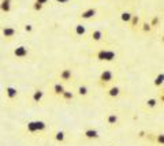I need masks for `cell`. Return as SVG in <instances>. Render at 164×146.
<instances>
[{
    "label": "cell",
    "instance_id": "1",
    "mask_svg": "<svg viewBox=\"0 0 164 146\" xmlns=\"http://www.w3.org/2000/svg\"><path fill=\"white\" fill-rule=\"evenodd\" d=\"M97 57L100 60H112L115 57V53L111 51H100L97 55Z\"/></svg>",
    "mask_w": 164,
    "mask_h": 146
},
{
    "label": "cell",
    "instance_id": "2",
    "mask_svg": "<svg viewBox=\"0 0 164 146\" xmlns=\"http://www.w3.org/2000/svg\"><path fill=\"white\" fill-rule=\"evenodd\" d=\"M112 78H113V74L110 70H104V71L101 72V75H100V79H101L103 82H111Z\"/></svg>",
    "mask_w": 164,
    "mask_h": 146
},
{
    "label": "cell",
    "instance_id": "3",
    "mask_svg": "<svg viewBox=\"0 0 164 146\" xmlns=\"http://www.w3.org/2000/svg\"><path fill=\"white\" fill-rule=\"evenodd\" d=\"M14 55L17 57H25V56H27V48L26 47H18L17 49L14 51Z\"/></svg>",
    "mask_w": 164,
    "mask_h": 146
},
{
    "label": "cell",
    "instance_id": "4",
    "mask_svg": "<svg viewBox=\"0 0 164 146\" xmlns=\"http://www.w3.org/2000/svg\"><path fill=\"white\" fill-rule=\"evenodd\" d=\"M6 94H7V97L8 99H15L17 96H18V90L15 89V87H11V86H8V87H6Z\"/></svg>",
    "mask_w": 164,
    "mask_h": 146
},
{
    "label": "cell",
    "instance_id": "5",
    "mask_svg": "<svg viewBox=\"0 0 164 146\" xmlns=\"http://www.w3.org/2000/svg\"><path fill=\"white\" fill-rule=\"evenodd\" d=\"M94 15H96V10L94 8H89V10H86L85 12L81 14V18L82 19H89V18H93Z\"/></svg>",
    "mask_w": 164,
    "mask_h": 146
},
{
    "label": "cell",
    "instance_id": "6",
    "mask_svg": "<svg viewBox=\"0 0 164 146\" xmlns=\"http://www.w3.org/2000/svg\"><path fill=\"white\" fill-rule=\"evenodd\" d=\"M3 36L4 37H14L15 36V29L14 27H10V26H7V27H4L3 29Z\"/></svg>",
    "mask_w": 164,
    "mask_h": 146
},
{
    "label": "cell",
    "instance_id": "7",
    "mask_svg": "<svg viewBox=\"0 0 164 146\" xmlns=\"http://www.w3.org/2000/svg\"><path fill=\"white\" fill-rule=\"evenodd\" d=\"M70 78H71V70H62V72H60V79L62 81H69Z\"/></svg>",
    "mask_w": 164,
    "mask_h": 146
},
{
    "label": "cell",
    "instance_id": "8",
    "mask_svg": "<svg viewBox=\"0 0 164 146\" xmlns=\"http://www.w3.org/2000/svg\"><path fill=\"white\" fill-rule=\"evenodd\" d=\"M85 137L89 138V139H96V138H98V132L96 130H86L85 131Z\"/></svg>",
    "mask_w": 164,
    "mask_h": 146
},
{
    "label": "cell",
    "instance_id": "9",
    "mask_svg": "<svg viewBox=\"0 0 164 146\" xmlns=\"http://www.w3.org/2000/svg\"><path fill=\"white\" fill-rule=\"evenodd\" d=\"M11 0H3L2 2V4H0V8L3 10V11H6V12H8L10 10H11Z\"/></svg>",
    "mask_w": 164,
    "mask_h": 146
},
{
    "label": "cell",
    "instance_id": "10",
    "mask_svg": "<svg viewBox=\"0 0 164 146\" xmlns=\"http://www.w3.org/2000/svg\"><path fill=\"white\" fill-rule=\"evenodd\" d=\"M42 96H44V92H41V90H36L34 92V94H33V101L34 102H40L42 99Z\"/></svg>",
    "mask_w": 164,
    "mask_h": 146
},
{
    "label": "cell",
    "instance_id": "11",
    "mask_svg": "<svg viewBox=\"0 0 164 146\" xmlns=\"http://www.w3.org/2000/svg\"><path fill=\"white\" fill-rule=\"evenodd\" d=\"M54 92H55V94L62 96V93L64 92V86H63L62 84H55V86H54Z\"/></svg>",
    "mask_w": 164,
    "mask_h": 146
},
{
    "label": "cell",
    "instance_id": "12",
    "mask_svg": "<svg viewBox=\"0 0 164 146\" xmlns=\"http://www.w3.org/2000/svg\"><path fill=\"white\" fill-rule=\"evenodd\" d=\"M85 32H86L85 26H82V25H77V26H75V33H77V36H84Z\"/></svg>",
    "mask_w": 164,
    "mask_h": 146
},
{
    "label": "cell",
    "instance_id": "13",
    "mask_svg": "<svg viewBox=\"0 0 164 146\" xmlns=\"http://www.w3.org/2000/svg\"><path fill=\"white\" fill-rule=\"evenodd\" d=\"M119 93H120V89L118 86H115V87H111L108 94H110L111 97H116V96H119Z\"/></svg>",
    "mask_w": 164,
    "mask_h": 146
},
{
    "label": "cell",
    "instance_id": "14",
    "mask_svg": "<svg viewBox=\"0 0 164 146\" xmlns=\"http://www.w3.org/2000/svg\"><path fill=\"white\" fill-rule=\"evenodd\" d=\"M103 37V33L100 32V30H96V32H93L92 33V38L94 40V41H100Z\"/></svg>",
    "mask_w": 164,
    "mask_h": 146
},
{
    "label": "cell",
    "instance_id": "15",
    "mask_svg": "<svg viewBox=\"0 0 164 146\" xmlns=\"http://www.w3.org/2000/svg\"><path fill=\"white\" fill-rule=\"evenodd\" d=\"M64 132L63 131H57L56 132V135H55V139L57 141V142H63V141H64Z\"/></svg>",
    "mask_w": 164,
    "mask_h": 146
},
{
    "label": "cell",
    "instance_id": "16",
    "mask_svg": "<svg viewBox=\"0 0 164 146\" xmlns=\"http://www.w3.org/2000/svg\"><path fill=\"white\" fill-rule=\"evenodd\" d=\"M107 122H108V124H115V123L118 122V116L112 113V115H110V116H108Z\"/></svg>",
    "mask_w": 164,
    "mask_h": 146
},
{
    "label": "cell",
    "instance_id": "17",
    "mask_svg": "<svg viewBox=\"0 0 164 146\" xmlns=\"http://www.w3.org/2000/svg\"><path fill=\"white\" fill-rule=\"evenodd\" d=\"M131 18H133V15H131L130 12H123L122 14V21L123 22H130Z\"/></svg>",
    "mask_w": 164,
    "mask_h": 146
},
{
    "label": "cell",
    "instance_id": "18",
    "mask_svg": "<svg viewBox=\"0 0 164 146\" xmlns=\"http://www.w3.org/2000/svg\"><path fill=\"white\" fill-rule=\"evenodd\" d=\"M62 96H63V99L64 100H71L73 99V93L71 92H66L64 90V92L62 93Z\"/></svg>",
    "mask_w": 164,
    "mask_h": 146
},
{
    "label": "cell",
    "instance_id": "19",
    "mask_svg": "<svg viewBox=\"0 0 164 146\" xmlns=\"http://www.w3.org/2000/svg\"><path fill=\"white\" fill-rule=\"evenodd\" d=\"M78 93H79L81 96H86L88 94V87L86 86H81L79 89H78Z\"/></svg>",
    "mask_w": 164,
    "mask_h": 146
},
{
    "label": "cell",
    "instance_id": "20",
    "mask_svg": "<svg viewBox=\"0 0 164 146\" xmlns=\"http://www.w3.org/2000/svg\"><path fill=\"white\" fill-rule=\"evenodd\" d=\"M163 79H164V75H163V74H160L157 78H156V81H155L156 86H159V85H161V84H163Z\"/></svg>",
    "mask_w": 164,
    "mask_h": 146
},
{
    "label": "cell",
    "instance_id": "21",
    "mask_svg": "<svg viewBox=\"0 0 164 146\" xmlns=\"http://www.w3.org/2000/svg\"><path fill=\"white\" fill-rule=\"evenodd\" d=\"M156 102H157V101H156L155 99H150V100H148V101H146V105H148L149 108H153L156 105Z\"/></svg>",
    "mask_w": 164,
    "mask_h": 146
},
{
    "label": "cell",
    "instance_id": "22",
    "mask_svg": "<svg viewBox=\"0 0 164 146\" xmlns=\"http://www.w3.org/2000/svg\"><path fill=\"white\" fill-rule=\"evenodd\" d=\"M42 8V6H41V4H40V3H37V2H36V3H34V10H37V11H40V10H41Z\"/></svg>",
    "mask_w": 164,
    "mask_h": 146
},
{
    "label": "cell",
    "instance_id": "23",
    "mask_svg": "<svg viewBox=\"0 0 164 146\" xmlns=\"http://www.w3.org/2000/svg\"><path fill=\"white\" fill-rule=\"evenodd\" d=\"M130 22H133V25L138 23V18H137V17H134V15H133V18H131V21H130Z\"/></svg>",
    "mask_w": 164,
    "mask_h": 146
},
{
    "label": "cell",
    "instance_id": "24",
    "mask_svg": "<svg viewBox=\"0 0 164 146\" xmlns=\"http://www.w3.org/2000/svg\"><path fill=\"white\" fill-rule=\"evenodd\" d=\"M48 2H49V0H37V3H40V4H41V6H44V4H47Z\"/></svg>",
    "mask_w": 164,
    "mask_h": 146
},
{
    "label": "cell",
    "instance_id": "25",
    "mask_svg": "<svg viewBox=\"0 0 164 146\" xmlns=\"http://www.w3.org/2000/svg\"><path fill=\"white\" fill-rule=\"evenodd\" d=\"M25 30H26V32H32V30H33L32 25H26V26H25Z\"/></svg>",
    "mask_w": 164,
    "mask_h": 146
},
{
    "label": "cell",
    "instance_id": "26",
    "mask_svg": "<svg viewBox=\"0 0 164 146\" xmlns=\"http://www.w3.org/2000/svg\"><path fill=\"white\" fill-rule=\"evenodd\" d=\"M57 3H60V4H63V3H67V2H69V0H56Z\"/></svg>",
    "mask_w": 164,
    "mask_h": 146
},
{
    "label": "cell",
    "instance_id": "27",
    "mask_svg": "<svg viewBox=\"0 0 164 146\" xmlns=\"http://www.w3.org/2000/svg\"><path fill=\"white\" fill-rule=\"evenodd\" d=\"M149 29H150V27H149V25L146 23V25H145V27H144V30H149Z\"/></svg>",
    "mask_w": 164,
    "mask_h": 146
},
{
    "label": "cell",
    "instance_id": "28",
    "mask_svg": "<svg viewBox=\"0 0 164 146\" xmlns=\"http://www.w3.org/2000/svg\"><path fill=\"white\" fill-rule=\"evenodd\" d=\"M157 141H159L160 143H163V137H159V138H157Z\"/></svg>",
    "mask_w": 164,
    "mask_h": 146
}]
</instances>
